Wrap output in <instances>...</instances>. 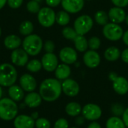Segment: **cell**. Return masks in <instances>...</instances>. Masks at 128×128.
<instances>
[{
	"instance_id": "6da1fadb",
	"label": "cell",
	"mask_w": 128,
	"mask_h": 128,
	"mask_svg": "<svg viewBox=\"0 0 128 128\" xmlns=\"http://www.w3.org/2000/svg\"><path fill=\"white\" fill-rule=\"evenodd\" d=\"M62 93V83L57 78H46L42 81L39 88V94L46 102L57 100Z\"/></svg>"
},
{
	"instance_id": "7a4b0ae2",
	"label": "cell",
	"mask_w": 128,
	"mask_h": 128,
	"mask_svg": "<svg viewBox=\"0 0 128 128\" xmlns=\"http://www.w3.org/2000/svg\"><path fill=\"white\" fill-rule=\"evenodd\" d=\"M18 114L16 103L10 98L4 97L0 100V118L9 121L14 120Z\"/></svg>"
},
{
	"instance_id": "3957f363",
	"label": "cell",
	"mask_w": 128,
	"mask_h": 128,
	"mask_svg": "<svg viewBox=\"0 0 128 128\" xmlns=\"http://www.w3.org/2000/svg\"><path fill=\"white\" fill-rule=\"evenodd\" d=\"M22 48L30 56L38 55L44 47V42L40 36L37 34H31L25 37L22 41Z\"/></svg>"
},
{
	"instance_id": "277c9868",
	"label": "cell",
	"mask_w": 128,
	"mask_h": 128,
	"mask_svg": "<svg viewBox=\"0 0 128 128\" xmlns=\"http://www.w3.org/2000/svg\"><path fill=\"white\" fill-rule=\"evenodd\" d=\"M17 77V71L13 65L8 63L0 65V85L2 87H10L14 84Z\"/></svg>"
},
{
	"instance_id": "5b68a950",
	"label": "cell",
	"mask_w": 128,
	"mask_h": 128,
	"mask_svg": "<svg viewBox=\"0 0 128 128\" xmlns=\"http://www.w3.org/2000/svg\"><path fill=\"white\" fill-rule=\"evenodd\" d=\"M94 26V20L90 15L82 14L79 16L74 23V28L78 35H85Z\"/></svg>"
},
{
	"instance_id": "8992f818",
	"label": "cell",
	"mask_w": 128,
	"mask_h": 128,
	"mask_svg": "<svg viewBox=\"0 0 128 128\" xmlns=\"http://www.w3.org/2000/svg\"><path fill=\"white\" fill-rule=\"evenodd\" d=\"M124 34L123 28L118 23L109 22L103 28L104 36L111 41H117L122 38Z\"/></svg>"
},
{
	"instance_id": "52a82bcc",
	"label": "cell",
	"mask_w": 128,
	"mask_h": 128,
	"mask_svg": "<svg viewBox=\"0 0 128 128\" xmlns=\"http://www.w3.org/2000/svg\"><path fill=\"white\" fill-rule=\"evenodd\" d=\"M56 17V13L51 7L41 8L38 13V22L42 26L45 28H50L55 24Z\"/></svg>"
},
{
	"instance_id": "ba28073f",
	"label": "cell",
	"mask_w": 128,
	"mask_h": 128,
	"mask_svg": "<svg viewBox=\"0 0 128 128\" xmlns=\"http://www.w3.org/2000/svg\"><path fill=\"white\" fill-rule=\"evenodd\" d=\"M82 114L88 121H95L102 116L101 108L94 103H88L85 105L82 109Z\"/></svg>"
},
{
	"instance_id": "9c48e42d",
	"label": "cell",
	"mask_w": 128,
	"mask_h": 128,
	"mask_svg": "<svg viewBox=\"0 0 128 128\" xmlns=\"http://www.w3.org/2000/svg\"><path fill=\"white\" fill-rule=\"evenodd\" d=\"M101 62L100 54L94 50H87L83 55V63L89 69H96Z\"/></svg>"
},
{
	"instance_id": "30bf717a",
	"label": "cell",
	"mask_w": 128,
	"mask_h": 128,
	"mask_svg": "<svg viewBox=\"0 0 128 128\" xmlns=\"http://www.w3.org/2000/svg\"><path fill=\"white\" fill-rule=\"evenodd\" d=\"M59 58L63 63L68 65L74 64L78 59L77 51L72 47H64L59 51Z\"/></svg>"
},
{
	"instance_id": "8fae6325",
	"label": "cell",
	"mask_w": 128,
	"mask_h": 128,
	"mask_svg": "<svg viewBox=\"0 0 128 128\" xmlns=\"http://www.w3.org/2000/svg\"><path fill=\"white\" fill-rule=\"evenodd\" d=\"M28 54L23 48H16L12 51L10 60L14 65L16 66H24L28 62Z\"/></svg>"
},
{
	"instance_id": "7c38bea8",
	"label": "cell",
	"mask_w": 128,
	"mask_h": 128,
	"mask_svg": "<svg viewBox=\"0 0 128 128\" xmlns=\"http://www.w3.org/2000/svg\"><path fill=\"white\" fill-rule=\"evenodd\" d=\"M62 92L70 97H74L77 96L80 91V87L77 81L72 78H67L62 83Z\"/></svg>"
},
{
	"instance_id": "4fadbf2b",
	"label": "cell",
	"mask_w": 128,
	"mask_h": 128,
	"mask_svg": "<svg viewBox=\"0 0 128 128\" xmlns=\"http://www.w3.org/2000/svg\"><path fill=\"white\" fill-rule=\"evenodd\" d=\"M41 63L46 72H55L58 65V58L54 53H46L42 57Z\"/></svg>"
},
{
	"instance_id": "5bb4252c",
	"label": "cell",
	"mask_w": 128,
	"mask_h": 128,
	"mask_svg": "<svg viewBox=\"0 0 128 128\" xmlns=\"http://www.w3.org/2000/svg\"><path fill=\"white\" fill-rule=\"evenodd\" d=\"M61 5L69 14H77L83 9L85 0H62Z\"/></svg>"
},
{
	"instance_id": "9a60e30c",
	"label": "cell",
	"mask_w": 128,
	"mask_h": 128,
	"mask_svg": "<svg viewBox=\"0 0 128 128\" xmlns=\"http://www.w3.org/2000/svg\"><path fill=\"white\" fill-rule=\"evenodd\" d=\"M20 85L26 92L34 91L37 88V81L34 77L28 73L23 74L20 78Z\"/></svg>"
},
{
	"instance_id": "2e32d148",
	"label": "cell",
	"mask_w": 128,
	"mask_h": 128,
	"mask_svg": "<svg viewBox=\"0 0 128 128\" xmlns=\"http://www.w3.org/2000/svg\"><path fill=\"white\" fill-rule=\"evenodd\" d=\"M108 14L110 22L118 24H120L125 21V18L127 16L126 12L123 8L116 6L111 8L108 12Z\"/></svg>"
},
{
	"instance_id": "e0dca14e",
	"label": "cell",
	"mask_w": 128,
	"mask_h": 128,
	"mask_svg": "<svg viewBox=\"0 0 128 128\" xmlns=\"http://www.w3.org/2000/svg\"><path fill=\"white\" fill-rule=\"evenodd\" d=\"M15 128H34L35 120L26 115H17L14 121Z\"/></svg>"
},
{
	"instance_id": "ac0fdd59",
	"label": "cell",
	"mask_w": 128,
	"mask_h": 128,
	"mask_svg": "<svg viewBox=\"0 0 128 128\" xmlns=\"http://www.w3.org/2000/svg\"><path fill=\"white\" fill-rule=\"evenodd\" d=\"M112 88L116 94L125 95L128 93V80L123 76H118L112 81Z\"/></svg>"
},
{
	"instance_id": "d6986e66",
	"label": "cell",
	"mask_w": 128,
	"mask_h": 128,
	"mask_svg": "<svg viewBox=\"0 0 128 128\" xmlns=\"http://www.w3.org/2000/svg\"><path fill=\"white\" fill-rule=\"evenodd\" d=\"M42 97L39 93L32 91L24 97V103L29 108H37L42 103Z\"/></svg>"
},
{
	"instance_id": "ffe728a7",
	"label": "cell",
	"mask_w": 128,
	"mask_h": 128,
	"mask_svg": "<svg viewBox=\"0 0 128 128\" xmlns=\"http://www.w3.org/2000/svg\"><path fill=\"white\" fill-rule=\"evenodd\" d=\"M71 75V69L66 63L58 64L55 70V76L59 81H64L68 78Z\"/></svg>"
},
{
	"instance_id": "44dd1931",
	"label": "cell",
	"mask_w": 128,
	"mask_h": 128,
	"mask_svg": "<svg viewBox=\"0 0 128 128\" xmlns=\"http://www.w3.org/2000/svg\"><path fill=\"white\" fill-rule=\"evenodd\" d=\"M8 95L10 98L15 102H20L25 97L24 90L20 85H16L15 84L9 87Z\"/></svg>"
},
{
	"instance_id": "7402d4cb",
	"label": "cell",
	"mask_w": 128,
	"mask_h": 128,
	"mask_svg": "<svg viewBox=\"0 0 128 128\" xmlns=\"http://www.w3.org/2000/svg\"><path fill=\"white\" fill-rule=\"evenodd\" d=\"M22 39L16 35H14V34L6 36L4 40V46L8 49L12 50V51L20 48V46L22 45Z\"/></svg>"
},
{
	"instance_id": "603a6c76",
	"label": "cell",
	"mask_w": 128,
	"mask_h": 128,
	"mask_svg": "<svg viewBox=\"0 0 128 128\" xmlns=\"http://www.w3.org/2000/svg\"><path fill=\"white\" fill-rule=\"evenodd\" d=\"M122 55L120 49L116 46H110L104 51V57L109 62H115L118 60Z\"/></svg>"
},
{
	"instance_id": "cb8c5ba5",
	"label": "cell",
	"mask_w": 128,
	"mask_h": 128,
	"mask_svg": "<svg viewBox=\"0 0 128 128\" xmlns=\"http://www.w3.org/2000/svg\"><path fill=\"white\" fill-rule=\"evenodd\" d=\"M82 106L76 102H70L67 104L65 107L66 113L71 117H76L82 113Z\"/></svg>"
},
{
	"instance_id": "d4e9b609",
	"label": "cell",
	"mask_w": 128,
	"mask_h": 128,
	"mask_svg": "<svg viewBox=\"0 0 128 128\" xmlns=\"http://www.w3.org/2000/svg\"><path fill=\"white\" fill-rule=\"evenodd\" d=\"M75 49L79 52H86L88 48V41L85 35H78L74 40Z\"/></svg>"
},
{
	"instance_id": "484cf974",
	"label": "cell",
	"mask_w": 128,
	"mask_h": 128,
	"mask_svg": "<svg viewBox=\"0 0 128 128\" xmlns=\"http://www.w3.org/2000/svg\"><path fill=\"white\" fill-rule=\"evenodd\" d=\"M70 21V14L64 11H59L58 13H56V22L62 26H66L67 25L69 24Z\"/></svg>"
},
{
	"instance_id": "4316f807",
	"label": "cell",
	"mask_w": 128,
	"mask_h": 128,
	"mask_svg": "<svg viewBox=\"0 0 128 128\" xmlns=\"http://www.w3.org/2000/svg\"><path fill=\"white\" fill-rule=\"evenodd\" d=\"M106 128H127L124 121L118 116L110 117L106 123Z\"/></svg>"
},
{
	"instance_id": "83f0119b",
	"label": "cell",
	"mask_w": 128,
	"mask_h": 128,
	"mask_svg": "<svg viewBox=\"0 0 128 128\" xmlns=\"http://www.w3.org/2000/svg\"><path fill=\"white\" fill-rule=\"evenodd\" d=\"M19 31L22 35L27 36L32 34L34 31V24L29 20H24L22 22L19 27Z\"/></svg>"
},
{
	"instance_id": "f1b7e54d",
	"label": "cell",
	"mask_w": 128,
	"mask_h": 128,
	"mask_svg": "<svg viewBox=\"0 0 128 128\" xmlns=\"http://www.w3.org/2000/svg\"><path fill=\"white\" fill-rule=\"evenodd\" d=\"M94 20L98 25L104 26L110 21L109 14L105 11L99 10L94 14Z\"/></svg>"
},
{
	"instance_id": "f546056e",
	"label": "cell",
	"mask_w": 128,
	"mask_h": 128,
	"mask_svg": "<svg viewBox=\"0 0 128 128\" xmlns=\"http://www.w3.org/2000/svg\"><path fill=\"white\" fill-rule=\"evenodd\" d=\"M42 68H43V66H42L41 61L38 59H33L32 60L28 61V63L26 64L27 70L31 72H34V73L38 72L39 71L41 70Z\"/></svg>"
},
{
	"instance_id": "4dcf8cb0",
	"label": "cell",
	"mask_w": 128,
	"mask_h": 128,
	"mask_svg": "<svg viewBox=\"0 0 128 128\" xmlns=\"http://www.w3.org/2000/svg\"><path fill=\"white\" fill-rule=\"evenodd\" d=\"M62 35L64 36V38L70 41H74L76 36L78 35L77 32L74 29V28L70 27V26H64V29H62Z\"/></svg>"
},
{
	"instance_id": "1f68e13d",
	"label": "cell",
	"mask_w": 128,
	"mask_h": 128,
	"mask_svg": "<svg viewBox=\"0 0 128 128\" xmlns=\"http://www.w3.org/2000/svg\"><path fill=\"white\" fill-rule=\"evenodd\" d=\"M26 8L28 11H29L32 14H38L41 8L40 2H37L36 0H31L28 2L26 5Z\"/></svg>"
},
{
	"instance_id": "d6a6232c",
	"label": "cell",
	"mask_w": 128,
	"mask_h": 128,
	"mask_svg": "<svg viewBox=\"0 0 128 128\" xmlns=\"http://www.w3.org/2000/svg\"><path fill=\"white\" fill-rule=\"evenodd\" d=\"M124 110H125V109H124V106L118 103H113L111 106V112L114 116H118V117L122 116Z\"/></svg>"
},
{
	"instance_id": "836d02e7",
	"label": "cell",
	"mask_w": 128,
	"mask_h": 128,
	"mask_svg": "<svg viewBox=\"0 0 128 128\" xmlns=\"http://www.w3.org/2000/svg\"><path fill=\"white\" fill-rule=\"evenodd\" d=\"M88 48L91 50H94L97 51L98 49L100 48L101 45V40L100 38L98 36H93L88 40Z\"/></svg>"
},
{
	"instance_id": "e575fe53",
	"label": "cell",
	"mask_w": 128,
	"mask_h": 128,
	"mask_svg": "<svg viewBox=\"0 0 128 128\" xmlns=\"http://www.w3.org/2000/svg\"><path fill=\"white\" fill-rule=\"evenodd\" d=\"M35 127L36 128H50L51 123L45 118H38L35 121Z\"/></svg>"
},
{
	"instance_id": "d590c367",
	"label": "cell",
	"mask_w": 128,
	"mask_h": 128,
	"mask_svg": "<svg viewBox=\"0 0 128 128\" xmlns=\"http://www.w3.org/2000/svg\"><path fill=\"white\" fill-rule=\"evenodd\" d=\"M44 48L46 53H53L56 48V45L54 41L51 40H47L44 44Z\"/></svg>"
},
{
	"instance_id": "8d00e7d4",
	"label": "cell",
	"mask_w": 128,
	"mask_h": 128,
	"mask_svg": "<svg viewBox=\"0 0 128 128\" xmlns=\"http://www.w3.org/2000/svg\"><path fill=\"white\" fill-rule=\"evenodd\" d=\"M54 128H69V122L65 118H59L56 121Z\"/></svg>"
},
{
	"instance_id": "74e56055",
	"label": "cell",
	"mask_w": 128,
	"mask_h": 128,
	"mask_svg": "<svg viewBox=\"0 0 128 128\" xmlns=\"http://www.w3.org/2000/svg\"><path fill=\"white\" fill-rule=\"evenodd\" d=\"M8 5L10 8H19L23 3V0H8Z\"/></svg>"
},
{
	"instance_id": "f35d334b",
	"label": "cell",
	"mask_w": 128,
	"mask_h": 128,
	"mask_svg": "<svg viewBox=\"0 0 128 128\" xmlns=\"http://www.w3.org/2000/svg\"><path fill=\"white\" fill-rule=\"evenodd\" d=\"M112 4L116 7L125 8L128 5V0H111Z\"/></svg>"
},
{
	"instance_id": "ab89813d",
	"label": "cell",
	"mask_w": 128,
	"mask_h": 128,
	"mask_svg": "<svg viewBox=\"0 0 128 128\" xmlns=\"http://www.w3.org/2000/svg\"><path fill=\"white\" fill-rule=\"evenodd\" d=\"M86 118L83 115H78L75 119V124L77 126H82L86 123Z\"/></svg>"
},
{
	"instance_id": "60d3db41",
	"label": "cell",
	"mask_w": 128,
	"mask_h": 128,
	"mask_svg": "<svg viewBox=\"0 0 128 128\" xmlns=\"http://www.w3.org/2000/svg\"><path fill=\"white\" fill-rule=\"evenodd\" d=\"M62 2V0H46V3L49 7L55 8L58 6Z\"/></svg>"
},
{
	"instance_id": "b9f144b4",
	"label": "cell",
	"mask_w": 128,
	"mask_h": 128,
	"mask_svg": "<svg viewBox=\"0 0 128 128\" xmlns=\"http://www.w3.org/2000/svg\"><path fill=\"white\" fill-rule=\"evenodd\" d=\"M121 57L123 60L124 63L128 64V48H125L122 52V55Z\"/></svg>"
},
{
	"instance_id": "7bdbcfd3",
	"label": "cell",
	"mask_w": 128,
	"mask_h": 128,
	"mask_svg": "<svg viewBox=\"0 0 128 128\" xmlns=\"http://www.w3.org/2000/svg\"><path fill=\"white\" fill-rule=\"evenodd\" d=\"M122 120L124 121L126 127L128 128V108L125 109L124 112V114L122 115Z\"/></svg>"
},
{
	"instance_id": "ee69618b",
	"label": "cell",
	"mask_w": 128,
	"mask_h": 128,
	"mask_svg": "<svg viewBox=\"0 0 128 128\" xmlns=\"http://www.w3.org/2000/svg\"><path fill=\"white\" fill-rule=\"evenodd\" d=\"M87 128H102V127H101L100 124L98 122H97V121H92L91 124H89Z\"/></svg>"
},
{
	"instance_id": "f6af8a7d",
	"label": "cell",
	"mask_w": 128,
	"mask_h": 128,
	"mask_svg": "<svg viewBox=\"0 0 128 128\" xmlns=\"http://www.w3.org/2000/svg\"><path fill=\"white\" fill-rule=\"evenodd\" d=\"M122 40L124 41V43L128 46V29L126 30L125 32H124L123 36H122Z\"/></svg>"
},
{
	"instance_id": "bcb514c9",
	"label": "cell",
	"mask_w": 128,
	"mask_h": 128,
	"mask_svg": "<svg viewBox=\"0 0 128 128\" xmlns=\"http://www.w3.org/2000/svg\"><path fill=\"white\" fill-rule=\"evenodd\" d=\"M118 76V75H117L116 72H110V74H109V79H110L111 81H113Z\"/></svg>"
},
{
	"instance_id": "7dc6e473",
	"label": "cell",
	"mask_w": 128,
	"mask_h": 128,
	"mask_svg": "<svg viewBox=\"0 0 128 128\" xmlns=\"http://www.w3.org/2000/svg\"><path fill=\"white\" fill-rule=\"evenodd\" d=\"M31 117H32L34 120H37V119L39 118V113H38V112H33V113L31 115Z\"/></svg>"
},
{
	"instance_id": "c3c4849f",
	"label": "cell",
	"mask_w": 128,
	"mask_h": 128,
	"mask_svg": "<svg viewBox=\"0 0 128 128\" xmlns=\"http://www.w3.org/2000/svg\"><path fill=\"white\" fill-rule=\"evenodd\" d=\"M7 2H8V0H0V10L5 6Z\"/></svg>"
},
{
	"instance_id": "681fc988",
	"label": "cell",
	"mask_w": 128,
	"mask_h": 128,
	"mask_svg": "<svg viewBox=\"0 0 128 128\" xmlns=\"http://www.w3.org/2000/svg\"><path fill=\"white\" fill-rule=\"evenodd\" d=\"M2 94H3L2 88V86L0 85V100H1V99H2Z\"/></svg>"
},
{
	"instance_id": "f907efd6",
	"label": "cell",
	"mask_w": 128,
	"mask_h": 128,
	"mask_svg": "<svg viewBox=\"0 0 128 128\" xmlns=\"http://www.w3.org/2000/svg\"><path fill=\"white\" fill-rule=\"evenodd\" d=\"M125 22H126V23H127V25L128 26V14L126 16V18H125Z\"/></svg>"
},
{
	"instance_id": "816d5d0a",
	"label": "cell",
	"mask_w": 128,
	"mask_h": 128,
	"mask_svg": "<svg viewBox=\"0 0 128 128\" xmlns=\"http://www.w3.org/2000/svg\"><path fill=\"white\" fill-rule=\"evenodd\" d=\"M1 35H2V29L0 27V37H1Z\"/></svg>"
},
{
	"instance_id": "f5cc1de1",
	"label": "cell",
	"mask_w": 128,
	"mask_h": 128,
	"mask_svg": "<svg viewBox=\"0 0 128 128\" xmlns=\"http://www.w3.org/2000/svg\"><path fill=\"white\" fill-rule=\"evenodd\" d=\"M36 1H37V2H40L41 0H36Z\"/></svg>"
},
{
	"instance_id": "db71d44e",
	"label": "cell",
	"mask_w": 128,
	"mask_h": 128,
	"mask_svg": "<svg viewBox=\"0 0 128 128\" xmlns=\"http://www.w3.org/2000/svg\"><path fill=\"white\" fill-rule=\"evenodd\" d=\"M71 128H78V127H71Z\"/></svg>"
},
{
	"instance_id": "11a10c76",
	"label": "cell",
	"mask_w": 128,
	"mask_h": 128,
	"mask_svg": "<svg viewBox=\"0 0 128 128\" xmlns=\"http://www.w3.org/2000/svg\"><path fill=\"white\" fill-rule=\"evenodd\" d=\"M86 1H91V0H86Z\"/></svg>"
}]
</instances>
